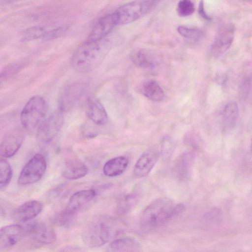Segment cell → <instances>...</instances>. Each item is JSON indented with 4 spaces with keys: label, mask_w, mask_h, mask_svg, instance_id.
I'll return each mask as SVG.
<instances>
[{
    "label": "cell",
    "mask_w": 252,
    "mask_h": 252,
    "mask_svg": "<svg viewBox=\"0 0 252 252\" xmlns=\"http://www.w3.org/2000/svg\"><path fill=\"white\" fill-rule=\"evenodd\" d=\"M111 47L112 42L108 39L86 40L74 51L71 58L72 67L79 73L95 69L103 62Z\"/></svg>",
    "instance_id": "1"
},
{
    "label": "cell",
    "mask_w": 252,
    "mask_h": 252,
    "mask_svg": "<svg viewBox=\"0 0 252 252\" xmlns=\"http://www.w3.org/2000/svg\"><path fill=\"white\" fill-rule=\"evenodd\" d=\"M185 209L183 204L175 205L171 199L160 197L151 202L143 212L141 226L152 229L160 226L182 214Z\"/></svg>",
    "instance_id": "2"
},
{
    "label": "cell",
    "mask_w": 252,
    "mask_h": 252,
    "mask_svg": "<svg viewBox=\"0 0 252 252\" xmlns=\"http://www.w3.org/2000/svg\"><path fill=\"white\" fill-rule=\"evenodd\" d=\"M114 221L104 217H99L91 220L84 228L82 239L84 244L91 248L100 247L107 243L114 235Z\"/></svg>",
    "instance_id": "3"
},
{
    "label": "cell",
    "mask_w": 252,
    "mask_h": 252,
    "mask_svg": "<svg viewBox=\"0 0 252 252\" xmlns=\"http://www.w3.org/2000/svg\"><path fill=\"white\" fill-rule=\"evenodd\" d=\"M48 110L47 102L40 95L32 96L26 103L20 114L22 126L28 130L38 128L46 119Z\"/></svg>",
    "instance_id": "4"
},
{
    "label": "cell",
    "mask_w": 252,
    "mask_h": 252,
    "mask_svg": "<svg viewBox=\"0 0 252 252\" xmlns=\"http://www.w3.org/2000/svg\"><path fill=\"white\" fill-rule=\"evenodd\" d=\"M96 195L94 189H86L78 191L70 198L66 207L58 215V223L62 226H67L75 219L78 213Z\"/></svg>",
    "instance_id": "5"
},
{
    "label": "cell",
    "mask_w": 252,
    "mask_h": 252,
    "mask_svg": "<svg viewBox=\"0 0 252 252\" xmlns=\"http://www.w3.org/2000/svg\"><path fill=\"white\" fill-rule=\"evenodd\" d=\"M158 2L136 0L121 6L116 11L118 18V25H126L138 20L149 12Z\"/></svg>",
    "instance_id": "6"
},
{
    "label": "cell",
    "mask_w": 252,
    "mask_h": 252,
    "mask_svg": "<svg viewBox=\"0 0 252 252\" xmlns=\"http://www.w3.org/2000/svg\"><path fill=\"white\" fill-rule=\"evenodd\" d=\"M47 167L46 160L40 154H35L24 166L18 178L20 185H28L35 183L43 177Z\"/></svg>",
    "instance_id": "7"
},
{
    "label": "cell",
    "mask_w": 252,
    "mask_h": 252,
    "mask_svg": "<svg viewBox=\"0 0 252 252\" xmlns=\"http://www.w3.org/2000/svg\"><path fill=\"white\" fill-rule=\"evenodd\" d=\"M63 112L53 113L42 123L37 129L36 137L42 143L51 141L60 131L63 123Z\"/></svg>",
    "instance_id": "8"
},
{
    "label": "cell",
    "mask_w": 252,
    "mask_h": 252,
    "mask_svg": "<svg viewBox=\"0 0 252 252\" xmlns=\"http://www.w3.org/2000/svg\"><path fill=\"white\" fill-rule=\"evenodd\" d=\"M235 31L234 26L231 23L225 24L219 28L211 47L214 57H220L229 49L234 39Z\"/></svg>",
    "instance_id": "9"
},
{
    "label": "cell",
    "mask_w": 252,
    "mask_h": 252,
    "mask_svg": "<svg viewBox=\"0 0 252 252\" xmlns=\"http://www.w3.org/2000/svg\"><path fill=\"white\" fill-rule=\"evenodd\" d=\"M25 234L33 242L39 244H50L56 240L53 229L41 222H32L24 228Z\"/></svg>",
    "instance_id": "10"
},
{
    "label": "cell",
    "mask_w": 252,
    "mask_h": 252,
    "mask_svg": "<svg viewBox=\"0 0 252 252\" xmlns=\"http://www.w3.org/2000/svg\"><path fill=\"white\" fill-rule=\"evenodd\" d=\"M24 133L22 128L16 127L3 137L0 146V154L3 158H9L15 155L24 141Z\"/></svg>",
    "instance_id": "11"
},
{
    "label": "cell",
    "mask_w": 252,
    "mask_h": 252,
    "mask_svg": "<svg viewBox=\"0 0 252 252\" xmlns=\"http://www.w3.org/2000/svg\"><path fill=\"white\" fill-rule=\"evenodd\" d=\"M25 235L24 227L18 224L3 226L0 230V249L5 252L12 249Z\"/></svg>",
    "instance_id": "12"
},
{
    "label": "cell",
    "mask_w": 252,
    "mask_h": 252,
    "mask_svg": "<svg viewBox=\"0 0 252 252\" xmlns=\"http://www.w3.org/2000/svg\"><path fill=\"white\" fill-rule=\"evenodd\" d=\"M118 18L116 11L100 18L89 34L87 40L94 41L105 38L118 25Z\"/></svg>",
    "instance_id": "13"
},
{
    "label": "cell",
    "mask_w": 252,
    "mask_h": 252,
    "mask_svg": "<svg viewBox=\"0 0 252 252\" xmlns=\"http://www.w3.org/2000/svg\"><path fill=\"white\" fill-rule=\"evenodd\" d=\"M130 60L136 66L144 68H154L160 62L159 55L149 49L140 48L133 51L130 55Z\"/></svg>",
    "instance_id": "14"
},
{
    "label": "cell",
    "mask_w": 252,
    "mask_h": 252,
    "mask_svg": "<svg viewBox=\"0 0 252 252\" xmlns=\"http://www.w3.org/2000/svg\"><path fill=\"white\" fill-rule=\"evenodd\" d=\"M158 157V152L154 148H150L144 152L134 165V175L141 178L148 175L155 165Z\"/></svg>",
    "instance_id": "15"
},
{
    "label": "cell",
    "mask_w": 252,
    "mask_h": 252,
    "mask_svg": "<svg viewBox=\"0 0 252 252\" xmlns=\"http://www.w3.org/2000/svg\"><path fill=\"white\" fill-rule=\"evenodd\" d=\"M42 207L40 202L35 200H29L16 208L12 217L16 221L23 222L29 221L40 213Z\"/></svg>",
    "instance_id": "16"
},
{
    "label": "cell",
    "mask_w": 252,
    "mask_h": 252,
    "mask_svg": "<svg viewBox=\"0 0 252 252\" xmlns=\"http://www.w3.org/2000/svg\"><path fill=\"white\" fill-rule=\"evenodd\" d=\"M84 91V86L76 83L69 86L62 94L59 102L60 111H67L77 102Z\"/></svg>",
    "instance_id": "17"
},
{
    "label": "cell",
    "mask_w": 252,
    "mask_h": 252,
    "mask_svg": "<svg viewBox=\"0 0 252 252\" xmlns=\"http://www.w3.org/2000/svg\"><path fill=\"white\" fill-rule=\"evenodd\" d=\"M86 112L90 119L97 125H104L107 122V112L100 101L94 97H89L86 103Z\"/></svg>",
    "instance_id": "18"
},
{
    "label": "cell",
    "mask_w": 252,
    "mask_h": 252,
    "mask_svg": "<svg viewBox=\"0 0 252 252\" xmlns=\"http://www.w3.org/2000/svg\"><path fill=\"white\" fill-rule=\"evenodd\" d=\"M88 171L87 166L80 159L70 158L64 162L62 172L64 178L72 180L84 177Z\"/></svg>",
    "instance_id": "19"
},
{
    "label": "cell",
    "mask_w": 252,
    "mask_h": 252,
    "mask_svg": "<svg viewBox=\"0 0 252 252\" xmlns=\"http://www.w3.org/2000/svg\"><path fill=\"white\" fill-rule=\"evenodd\" d=\"M238 114L239 108L236 102L231 101L225 105L223 111L222 123L224 132H230L235 127Z\"/></svg>",
    "instance_id": "20"
},
{
    "label": "cell",
    "mask_w": 252,
    "mask_h": 252,
    "mask_svg": "<svg viewBox=\"0 0 252 252\" xmlns=\"http://www.w3.org/2000/svg\"><path fill=\"white\" fill-rule=\"evenodd\" d=\"M128 163L127 158L124 156L117 157L107 161L103 166L104 174L108 177H115L122 174Z\"/></svg>",
    "instance_id": "21"
},
{
    "label": "cell",
    "mask_w": 252,
    "mask_h": 252,
    "mask_svg": "<svg viewBox=\"0 0 252 252\" xmlns=\"http://www.w3.org/2000/svg\"><path fill=\"white\" fill-rule=\"evenodd\" d=\"M140 91L145 97L154 101H161L164 97L163 90L154 80H148L143 83L140 87Z\"/></svg>",
    "instance_id": "22"
},
{
    "label": "cell",
    "mask_w": 252,
    "mask_h": 252,
    "mask_svg": "<svg viewBox=\"0 0 252 252\" xmlns=\"http://www.w3.org/2000/svg\"><path fill=\"white\" fill-rule=\"evenodd\" d=\"M140 197V192L134 190L124 197L117 205L116 211L119 215L129 213L137 204Z\"/></svg>",
    "instance_id": "23"
},
{
    "label": "cell",
    "mask_w": 252,
    "mask_h": 252,
    "mask_svg": "<svg viewBox=\"0 0 252 252\" xmlns=\"http://www.w3.org/2000/svg\"><path fill=\"white\" fill-rule=\"evenodd\" d=\"M193 158L194 155L191 152L184 153L179 157L175 164V169L180 179H185L188 176Z\"/></svg>",
    "instance_id": "24"
},
{
    "label": "cell",
    "mask_w": 252,
    "mask_h": 252,
    "mask_svg": "<svg viewBox=\"0 0 252 252\" xmlns=\"http://www.w3.org/2000/svg\"><path fill=\"white\" fill-rule=\"evenodd\" d=\"M109 249L111 252H136L137 246L131 239L123 238L113 241Z\"/></svg>",
    "instance_id": "25"
},
{
    "label": "cell",
    "mask_w": 252,
    "mask_h": 252,
    "mask_svg": "<svg viewBox=\"0 0 252 252\" xmlns=\"http://www.w3.org/2000/svg\"><path fill=\"white\" fill-rule=\"evenodd\" d=\"M0 188H5L10 183L12 177V169L9 162L5 159L0 161Z\"/></svg>",
    "instance_id": "26"
},
{
    "label": "cell",
    "mask_w": 252,
    "mask_h": 252,
    "mask_svg": "<svg viewBox=\"0 0 252 252\" xmlns=\"http://www.w3.org/2000/svg\"><path fill=\"white\" fill-rule=\"evenodd\" d=\"M177 31L184 37L195 41L201 40L204 36L203 32L195 28L180 26L177 28Z\"/></svg>",
    "instance_id": "27"
},
{
    "label": "cell",
    "mask_w": 252,
    "mask_h": 252,
    "mask_svg": "<svg viewBox=\"0 0 252 252\" xmlns=\"http://www.w3.org/2000/svg\"><path fill=\"white\" fill-rule=\"evenodd\" d=\"M47 32L45 29L41 26H34L27 29L22 35L24 41H29L44 37Z\"/></svg>",
    "instance_id": "28"
},
{
    "label": "cell",
    "mask_w": 252,
    "mask_h": 252,
    "mask_svg": "<svg viewBox=\"0 0 252 252\" xmlns=\"http://www.w3.org/2000/svg\"><path fill=\"white\" fill-rule=\"evenodd\" d=\"M177 10L180 16L187 17L193 13L195 10V6L191 1L183 0L178 2Z\"/></svg>",
    "instance_id": "29"
},
{
    "label": "cell",
    "mask_w": 252,
    "mask_h": 252,
    "mask_svg": "<svg viewBox=\"0 0 252 252\" xmlns=\"http://www.w3.org/2000/svg\"><path fill=\"white\" fill-rule=\"evenodd\" d=\"M174 148V142L171 138L169 136H164L161 145V154L163 158H169L173 152Z\"/></svg>",
    "instance_id": "30"
},
{
    "label": "cell",
    "mask_w": 252,
    "mask_h": 252,
    "mask_svg": "<svg viewBox=\"0 0 252 252\" xmlns=\"http://www.w3.org/2000/svg\"><path fill=\"white\" fill-rule=\"evenodd\" d=\"M66 26H62L57 28L53 30L47 32L44 38L46 39H53L63 35L67 30Z\"/></svg>",
    "instance_id": "31"
},
{
    "label": "cell",
    "mask_w": 252,
    "mask_h": 252,
    "mask_svg": "<svg viewBox=\"0 0 252 252\" xmlns=\"http://www.w3.org/2000/svg\"><path fill=\"white\" fill-rule=\"evenodd\" d=\"M59 252H85V251L78 246L68 245L62 248Z\"/></svg>",
    "instance_id": "32"
},
{
    "label": "cell",
    "mask_w": 252,
    "mask_h": 252,
    "mask_svg": "<svg viewBox=\"0 0 252 252\" xmlns=\"http://www.w3.org/2000/svg\"><path fill=\"white\" fill-rule=\"evenodd\" d=\"M198 13L200 16L206 20H211V18L207 15L205 10L204 2L203 1H201L199 2L198 6Z\"/></svg>",
    "instance_id": "33"
},
{
    "label": "cell",
    "mask_w": 252,
    "mask_h": 252,
    "mask_svg": "<svg viewBox=\"0 0 252 252\" xmlns=\"http://www.w3.org/2000/svg\"><path fill=\"white\" fill-rule=\"evenodd\" d=\"M251 151H252V144H251Z\"/></svg>",
    "instance_id": "34"
}]
</instances>
